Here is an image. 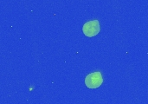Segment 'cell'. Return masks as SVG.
Returning <instances> with one entry per match:
<instances>
[{
	"mask_svg": "<svg viewBox=\"0 0 148 104\" xmlns=\"http://www.w3.org/2000/svg\"><path fill=\"white\" fill-rule=\"evenodd\" d=\"M103 83V77L101 72L96 71L88 74L85 77V84L88 89H97Z\"/></svg>",
	"mask_w": 148,
	"mask_h": 104,
	"instance_id": "6da1fadb",
	"label": "cell"
},
{
	"mask_svg": "<svg viewBox=\"0 0 148 104\" xmlns=\"http://www.w3.org/2000/svg\"><path fill=\"white\" fill-rule=\"evenodd\" d=\"M100 30H101V27H100V23L98 20L88 21L85 23L82 27L83 34L88 37H93L97 36Z\"/></svg>",
	"mask_w": 148,
	"mask_h": 104,
	"instance_id": "7a4b0ae2",
	"label": "cell"
}]
</instances>
